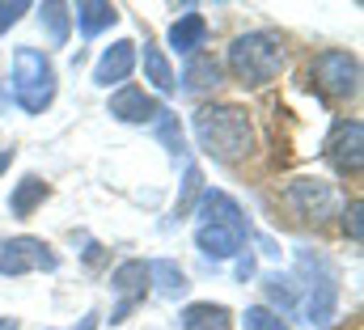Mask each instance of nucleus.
Instances as JSON below:
<instances>
[{
    "label": "nucleus",
    "instance_id": "obj_27",
    "mask_svg": "<svg viewBox=\"0 0 364 330\" xmlns=\"http://www.w3.org/2000/svg\"><path fill=\"white\" fill-rule=\"evenodd\" d=\"M9 165H13V149H0V174H4Z\"/></svg>",
    "mask_w": 364,
    "mask_h": 330
},
{
    "label": "nucleus",
    "instance_id": "obj_7",
    "mask_svg": "<svg viewBox=\"0 0 364 330\" xmlns=\"http://www.w3.org/2000/svg\"><path fill=\"white\" fill-rule=\"evenodd\" d=\"M60 258L38 238H0V275H26V271H55Z\"/></svg>",
    "mask_w": 364,
    "mask_h": 330
},
{
    "label": "nucleus",
    "instance_id": "obj_15",
    "mask_svg": "<svg viewBox=\"0 0 364 330\" xmlns=\"http://www.w3.org/2000/svg\"><path fill=\"white\" fill-rule=\"evenodd\" d=\"M182 330H229V309L225 305H212V301H195L178 314Z\"/></svg>",
    "mask_w": 364,
    "mask_h": 330
},
{
    "label": "nucleus",
    "instance_id": "obj_21",
    "mask_svg": "<svg viewBox=\"0 0 364 330\" xmlns=\"http://www.w3.org/2000/svg\"><path fill=\"white\" fill-rule=\"evenodd\" d=\"M242 330H288L284 326V318L267 309V305H250L246 314H242Z\"/></svg>",
    "mask_w": 364,
    "mask_h": 330
},
{
    "label": "nucleus",
    "instance_id": "obj_22",
    "mask_svg": "<svg viewBox=\"0 0 364 330\" xmlns=\"http://www.w3.org/2000/svg\"><path fill=\"white\" fill-rule=\"evenodd\" d=\"M263 288H267V297H272L279 309H292V305H296V284H292L288 275H279V271H275V275L263 280Z\"/></svg>",
    "mask_w": 364,
    "mask_h": 330
},
{
    "label": "nucleus",
    "instance_id": "obj_17",
    "mask_svg": "<svg viewBox=\"0 0 364 330\" xmlns=\"http://www.w3.org/2000/svg\"><path fill=\"white\" fill-rule=\"evenodd\" d=\"M47 195H51V186H47V182H43L38 174H26V178H21V182L13 186V195H9V212L26 220V216H30V212H34V208H38V203L47 199Z\"/></svg>",
    "mask_w": 364,
    "mask_h": 330
},
{
    "label": "nucleus",
    "instance_id": "obj_4",
    "mask_svg": "<svg viewBox=\"0 0 364 330\" xmlns=\"http://www.w3.org/2000/svg\"><path fill=\"white\" fill-rule=\"evenodd\" d=\"M13 102L26 110V115H43L51 102H55V64L38 51V47H17L13 51Z\"/></svg>",
    "mask_w": 364,
    "mask_h": 330
},
{
    "label": "nucleus",
    "instance_id": "obj_9",
    "mask_svg": "<svg viewBox=\"0 0 364 330\" xmlns=\"http://www.w3.org/2000/svg\"><path fill=\"white\" fill-rule=\"evenodd\" d=\"M284 199H288V208H292L296 216H305V220H326V216L339 208V195H335V186H331L326 178H292L288 191H284Z\"/></svg>",
    "mask_w": 364,
    "mask_h": 330
},
{
    "label": "nucleus",
    "instance_id": "obj_12",
    "mask_svg": "<svg viewBox=\"0 0 364 330\" xmlns=\"http://www.w3.org/2000/svg\"><path fill=\"white\" fill-rule=\"evenodd\" d=\"M132 68H136V43L132 38H119V43H110L106 51H102V60L93 64V85H123L132 77Z\"/></svg>",
    "mask_w": 364,
    "mask_h": 330
},
{
    "label": "nucleus",
    "instance_id": "obj_8",
    "mask_svg": "<svg viewBox=\"0 0 364 330\" xmlns=\"http://www.w3.org/2000/svg\"><path fill=\"white\" fill-rule=\"evenodd\" d=\"M322 157L339 174H360L364 165V123L360 119H339L322 144Z\"/></svg>",
    "mask_w": 364,
    "mask_h": 330
},
{
    "label": "nucleus",
    "instance_id": "obj_13",
    "mask_svg": "<svg viewBox=\"0 0 364 330\" xmlns=\"http://www.w3.org/2000/svg\"><path fill=\"white\" fill-rule=\"evenodd\" d=\"M208 43V17L203 13H182L178 21L170 26V47L178 51V55H199V47Z\"/></svg>",
    "mask_w": 364,
    "mask_h": 330
},
{
    "label": "nucleus",
    "instance_id": "obj_25",
    "mask_svg": "<svg viewBox=\"0 0 364 330\" xmlns=\"http://www.w3.org/2000/svg\"><path fill=\"white\" fill-rule=\"evenodd\" d=\"M343 229H348V238L360 246V238H364V229H360V199H352V203L343 208Z\"/></svg>",
    "mask_w": 364,
    "mask_h": 330
},
{
    "label": "nucleus",
    "instance_id": "obj_6",
    "mask_svg": "<svg viewBox=\"0 0 364 330\" xmlns=\"http://www.w3.org/2000/svg\"><path fill=\"white\" fill-rule=\"evenodd\" d=\"M309 77L318 81V89H322L326 97L348 102V97H356V93H360V60H356L352 51L331 47V51H318V55H314Z\"/></svg>",
    "mask_w": 364,
    "mask_h": 330
},
{
    "label": "nucleus",
    "instance_id": "obj_24",
    "mask_svg": "<svg viewBox=\"0 0 364 330\" xmlns=\"http://www.w3.org/2000/svg\"><path fill=\"white\" fill-rule=\"evenodd\" d=\"M21 13H30V4H26V0H0V34H4L9 26H17V21H21Z\"/></svg>",
    "mask_w": 364,
    "mask_h": 330
},
{
    "label": "nucleus",
    "instance_id": "obj_2",
    "mask_svg": "<svg viewBox=\"0 0 364 330\" xmlns=\"http://www.w3.org/2000/svg\"><path fill=\"white\" fill-rule=\"evenodd\" d=\"M195 140L208 157L216 161H237L255 149V127H250V115L233 102H212V106H199L195 119Z\"/></svg>",
    "mask_w": 364,
    "mask_h": 330
},
{
    "label": "nucleus",
    "instance_id": "obj_16",
    "mask_svg": "<svg viewBox=\"0 0 364 330\" xmlns=\"http://www.w3.org/2000/svg\"><path fill=\"white\" fill-rule=\"evenodd\" d=\"M178 81H182V89H186V93L216 89V85H220V64H216L212 55H203V51H199V55H191V60H186V68H182Z\"/></svg>",
    "mask_w": 364,
    "mask_h": 330
},
{
    "label": "nucleus",
    "instance_id": "obj_20",
    "mask_svg": "<svg viewBox=\"0 0 364 330\" xmlns=\"http://www.w3.org/2000/svg\"><path fill=\"white\" fill-rule=\"evenodd\" d=\"M38 21L47 26V38H51V47H64V43H68V26H73V13H68V4H43V9H38Z\"/></svg>",
    "mask_w": 364,
    "mask_h": 330
},
{
    "label": "nucleus",
    "instance_id": "obj_26",
    "mask_svg": "<svg viewBox=\"0 0 364 330\" xmlns=\"http://www.w3.org/2000/svg\"><path fill=\"white\" fill-rule=\"evenodd\" d=\"M250 275H255V254L246 250V254L237 258V280H250Z\"/></svg>",
    "mask_w": 364,
    "mask_h": 330
},
{
    "label": "nucleus",
    "instance_id": "obj_28",
    "mask_svg": "<svg viewBox=\"0 0 364 330\" xmlns=\"http://www.w3.org/2000/svg\"><path fill=\"white\" fill-rule=\"evenodd\" d=\"M0 330H17V318H0Z\"/></svg>",
    "mask_w": 364,
    "mask_h": 330
},
{
    "label": "nucleus",
    "instance_id": "obj_11",
    "mask_svg": "<svg viewBox=\"0 0 364 330\" xmlns=\"http://www.w3.org/2000/svg\"><path fill=\"white\" fill-rule=\"evenodd\" d=\"M110 115L119 123H153V119L166 115V106L153 93H144L140 85H119L114 97H110Z\"/></svg>",
    "mask_w": 364,
    "mask_h": 330
},
{
    "label": "nucleus",
    "instance_id": "obj_10",
    "mask_svg": "<svg viewBox=\"0 0 364 330\" xmlns=\"http://www.w3.org/2000/svg\"><path fill=\"white\" fill-rule=\"evenodd\" d=\"M110 288L123 297V305L110 314V326H114V322H123V318L132 314V305H136V301H144V292H149V262H140V258L119 262V267L110 271Z\"/></svg>",
    "mask_w": 364,
    "mask_h": 330
},
{
    "label": "nucleus",
    "instance_id": "obj_14",
    "mask_svg": "<svg viewBox=\"0 0 364 330\" xmlns=\"http://www.w3.org/2000/svg\"><path fill=\"white\" fill-rule=\"evenodd\" d=\"M73 13V21H77V30L85 34V38H97L102 30H110L114 21H119V9L114 4H106V0H81L77 9H68Z\"/></svg>",
    "mask_w": 364,
    "mask_h": 330
},
{
    "label": "nucleus",
    "instance_id": "obj_5",
    "mask_svg": "<svg viewBox=\"0 0 364 330\" xmlns=\"http://www.w3.org/2000/svg\"><path fill=\"white\" fill-rule=\"evenodd\" d=\"M296 271L309 280L305 288H309V301H305V314H309V322L314 326H331L335 322V305H339V271H335V262L322 254V250H296Z\"/></svg>",
    "mask_w": 364,
    "mask_h": 330
},
{
    "label": "nucleus",
    "instance_id": "obj_18",
    "mask_svg": "<svg viewBox=\"0 0 364 330\" xmlns=\"http://www.w3.org/2000/svg\"><path fill=\"white\" fill-rule=\"evenodd\" d=\"M140 60H144V81H153L157 93H174V68H170V60L161 55V47H153V43H144V51H140Z\"/></svg>",
    "mask_w": 364,
    "mask_h": 330
},
{
    "label": "nucleus",
    "instance_id": "obj_19",
    "mask_svg": "<svg viewBox=\"0 0 364 330\" xmlns=\"http://www.w3.org/2000/svg\"><path fill=\"white\" fill-rule=\"evenodd\" d=\"M149 284H157V292L161 297H182L191 284H186V271H182L178 262H170V258H157V262H149Z\"/></svg>",
    "mask_w": 364,
    "mask_h": 330
},
{
    "label": "nucleus",
    "instance_id": "obj_3",
    "mask_svg": "<svg viewBox=\"0 0 364 330\" xmlns=\"http://www.w3.org/2000/svg\"><path fill=\"white\" fill-rule=\"evenodd\" d=\"M225 64H229V73L242 85L259 89V85H267V81L279 77V68H284V43H279V34H272V30L237 34V38L229 43Z\"/></svg>",
    "mask_w": 364,
    "mask_h": 330
},
{
    "label": "nucleus",
    "instance_id": "obj_23",
    "mask_svg": "<svg viewBox=\"0 0 364 330\" xmlns=\"http://www.w3.org/2000/svg\"><path fill=\"white\" fill-rule=\"evenodd\" d=\"M157 136H161V144L174 153V157H186V140H182V127L174 115H161L157 119Z\"/></svg>",
    "mask_w": 364,
    "mask_h": 330
},
{
    "label": "nucleus",
    "instance_id": "obj_1",
    "mask_svg": "<svg viewBox=\"0 0 364 330\" xmlns=\"http://www.w3.org/2000/svg\"><path fill=\"white\" fill-rule=\"evenodd\" d=\"M199 225H195V246L208 258H233L242 254L250 238V220L242 212V203L225 191H199V208H195Z\"/></svg>",
    "mask_w": 364,
    "mask_h": 330
}]
</instances>
